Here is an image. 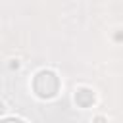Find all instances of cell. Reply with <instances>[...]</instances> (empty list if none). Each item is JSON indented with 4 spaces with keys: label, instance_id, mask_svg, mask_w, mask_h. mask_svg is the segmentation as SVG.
Here are the masks:
<instances>
[{
    "label": "cell",
    "instance_id": "cell-3",
    "mask_svg": "<svg viewBox=\"0 0 123 123\" xmlns=\"http://www.w3.org/2000/svg\"><path fill=\"white\" fill-rule=\"evenodd\" d=\"M0 123H23L21 119H13V117H10V119H4V121H0Z\"/></svg>",
    "mask_w": 123,
    "mask_h": 123
},
{
    "label": "cell",
    "instance_id": "cell-4",
    "mask_svg": "<svg viewBox=\"0 0 123 123\" xmlns=\"http://www.w3.org/2000/svg\"><path fill=\"white\" fill-rule=\"evenodd\" d=\"M96 123H104V119H102V117H98V119H96Z\"/></svg>",
    "mask_w": 123,
    "mask_h": 123
},
{
    "label": "cell",
    "instance_id": "cell-2",
    "mask_svg": "<svg viewBox=\"0 0 123 123\" xmlns=\"http://www.w3.org/2000/svg\"><path fill=\"white\" fill-rule=\"evenodd\" d=\"M75 100H77V104H79V106L86 108V106H90V104L94 102V96H92V92H90V90L81 88V90L75 94Z\"/></svg>",
    "mask_w": 123,
    "mask_h": 123
},
{
    "label": "cell",
    "instance_id": "cell-1",
    "mask_svg": "<svg viewBox=\"0 0 123 123\" xmlns=\"http://www.w3.org/2000/svg\"><path fill=\"white\" fill-rule=\"evenodd\" d=\"M33 88L40 98H52L60 88V81H58L56 73L40 71V73H37V77L33 81Z\"/></svg>",
    "mask_w": 123,
    "mask_h": 123
}]
</instances>
